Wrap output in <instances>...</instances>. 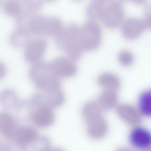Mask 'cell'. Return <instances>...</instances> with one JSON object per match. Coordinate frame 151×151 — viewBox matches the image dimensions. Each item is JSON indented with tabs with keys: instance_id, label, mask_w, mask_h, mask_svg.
<instances>
[{
	"instance_id": "3957f363",
	"label": "cell",
	"mask_w": 151,
	"mask_h": 151,
	"mask_svg": "<svg viewBox=\"0 0 151 151\" xmlns=\"http://www.w3.org/2000/svg\"><path fill=\"white\" fill-rule=\"evenodd\" d=\"M81 32L84 50H93L99 46L101 37L99 26L96 21L89 20L81 27Z\"/></svg>"
},
{
	"instance_id": "30bf717a",
	"label": "cell",
	"mask_w": 151,
	"mask_h": 151,
	"mask_svg": "<svg viewBox=\"0 0 151 151\" xmlns=\"http://www.w3.org/2000/svg\"><path fill=\"white\" fill-rule=\"evenodd\" d=\"M129 139L132 145L138 149H147L151 146V133L142 127L133 129L130 133Z\"/></svg>"
},
{
	"instance_id": "7c38bea8",
	"label": "cell",
	"mask_w": 151,
	"mask_h": 151,
	"mask_svg": "<svg viewBox=\"0 0 151 151\" xmlns=\"http://www.w3.org/2000/svg\"><path fill=\"white\" fill-rule=\"evenodd\" d=\"M117 98L116 91L104 90L98 96L96 102L102 110L108 111L116 106Z\"/></svg>"
},
{
	"instance_id": "ac0fdd59",
	"label": "cell",
	"mask_w": 151,
	"mask_h": 151,
	"mask_svg": "<svg viewBox=\"0 0 151 151\" xmlns=\"http://www.w3.org/2000/svg\"><path fill=\"white\" fill-rule=\"evenodd\" d=\"M142 20L145 28L151 29V4H147L145 7Z\"/></svg>"
},
{
	"instance_id": "277c9868",
	"label": "cell",
	"mask_w": 151,
	"mask_h": 151,
	"mask_svg": "<svg viewBox=\"0 0 151 151\" xmlns=\"http://www.w3.org/2000/svg\"><path fill=\"white\" fill-rule=\"evenodd\" d=\"M124 13V7L121 2L117 1H106L101 20L106 26L115 27L122 22Z\"/></svg>"
},
{
	"instance_id": "5b68a950",
	"label": "cell",
	"mask_w": 151,
	"mask_h": 151,
	"mask_svg": "<svg viewBox=\"0 0 151 151\" xmlns=\"http://www.w3.org/2000/svg\"><path fill=\"white\" fill-rule=\"evenodd\" d=\"M32 109L31 112L30 118L36 126L45 128L51 125L55 119L53 108L45 104L30 106Z\"/></svg>"
},
{
	"instance_id": "7a4b0ae2",
	"label": "cell",
	"mask_w": 151,
	"mask_h": 151,
	"mask_svg": "<svg viewBox=\"0 0 151 151\" xmlns=\"http://www.w3.org/2000/svg\"><path fill=\"white\" fill-rule=\"evenodd\" d=\"M64 33V46L69 57L75 61L80 58L84 50L81 39V27L76 24H71Z\"/></svg>"
},
{
	"instance_id": "52a82bcc",
	"label": "cell",
	"mask_w": 151,
	"mask_h": 151,
	"mask_svg": "<svg viewBox=\"0 0 151 151\" xmlns=\"http://www.w3.org/2000/svg\"><path fill=\"white\" fill-rule=\"evenodd\" d=\"M38 137L34 128L29 126H20L12 141L17 146L24 148L32 145Z\"/></svg>"
},
{
	"instance_id": "d6986e66",
	"label": "cell",
	"mask_w": 151,
	"mask_h": 151,
	"mask_svg": "<svg viewBox=\"0 0 151 151\" xmlns=\"http://www.w3.org/2000/svg\"><path fill=\"white\" fill-rule=\"evenodd\" d=\"M43 151H65L63 149L58 147H51L50 146L46 148Z\"/></svg>"
},
{
	"instance_id": "9a60e30c",
	"label": "cell",
	"mask_w": 151,
	"mask_h": 151,
	"mask_svg": "<svg viewBox=\"0 0 151 151\" xmlns=\"http://www.w3.org/2000/svg\"><path fill=\"white\" fill-rule=\"evenodd\" d=\"M106 1L96 0L91 2L87 7L86 14L90 20L96 21L101 19Z\"/></svg>"
},
{
	"instance_id": "8fae6325",
	"label": "cell",
	"mask_w": 151,
	"mask_h": 151,
	"mask_svg": "<svg viewBox=\"0 0 151 151\" xmlns=\"http://www.w3.org/2000/svg\"><path fill=\"white\" fill-rule=\"evenodd\" d=\"M13 116L7 112L0 115V130L6 137L12 139L19 127Z\"/></svg>"
},
{
	"instance_id": "2e32d148",
	"label": "cell",
	"mask_w": 151,
	"mask_h": 151,
	"mask_svg": "<svg viewBox=\"0 0 151 151\" xmlns=\"http://www.w3.org/2000/svg\"><path fill=\"white\" fill-rule=\"evenodd\" d=\"M139 108L142 113L147 116H151V90L142 94L139 99Z\"/></svg>"
},
{
	"instance_id": "6da1fadb",
	"label": "cell",
	"mask_w": 151,
	"mask_h": 151,
	"mask_svg": "<svg viewBox=\"0 0 151 151\" xmlns=\"http://www.w3.org/2000/svg\"><path fill=\"white\" fill-rule=\"evenodd\" d=\"M30 78L41 93H49L61 90L59 78L50 67L38 65L32 68L29 73Z\"/></svg>"
},
{
	"instance_id": "ba28073f",
	"label": "cell",
	"mask_w": 151,
	"mask_h": 151,
	"mask_svg": "<svg viewBox=\"0 0 151 151\" xmlns=\"http://www.w3.org/2000/svg\"><path fill=\"white\" fill-rule=\"evenodd\" d=\"M145 28L142 19L135 17L128 18L123 22L121 31L123 35L126 38H135L142 32Z\"/></svg>"
},
{
	"instance_id": "e0dca14e",
	"label": "cell",
	"mask_w": 151,
	"mask_h": 151,
	"mask_svg": "<svg viewBox=\"0 0 151 151\" xmlns=\"http://www.w3.org/2000/svg\"><path fill=\"white\" fill-rule=\"evenodd\" d=\"M119 61L123 65H128L133 61L134 56L131 52L127 50H123L120 51L118 56Z\"/></svg>"
},
{
	"instance_id": "4fadbf2b",
	"label": "cell",
	"mask_w": 151,
	"mask_h": 151,
	"mask_svg": "<svg viewBox=\"0 0 151 151\" xmlns=\"http://www.w3.org/2000/svg\"><path fill=\"white\" fill-rule=\"evenodd\" d=\"M0 100L2 105L7 108H17L22 105V102L17 93L10 89H5L2 91Z\"/></svg>"
},
{
	"instance_id": "9c48e42d",
	"label": "cell",
	"mask_w": 151,
	"mask_h": 151,
	"mask_svg": "<svg viewBox=\"0 0 151 151\" xmlns=\"http://www.w3.org/2000/svg\"><path fill=\"white\" fill-rule=\"evenodd\" d=\"M50 68L59 78H69L76 73L77 67L75 60L69 57L61 59L53 64Z\"/></svg>"
},
{
	"instance_id": "5bb4252c",
	"label": "cell",
	"mask_w": 151,
	"mask_h": 151,
	"mask_svg": "<svg viewBox=\"0 0 151 151\" xmlns=\"http://www.w3.org/2000/svg\"><path fill=\"white\" fill-rule=\"evenodd\" d=\"M98 82L105 90L116 91L120 85L118 77L110 73H104L100 75L98 78Z\"/></svg>"
},
{
	"instance_id": "8992f818",
	"label": "cell",
	"mask_w": 151,
	"mask_h": 151,
	"mask_svg": "<svg viewBox=\"0 0 151 151\" xmlns=\"http://www.w3.org/2000/svg\"><path fill=\"white\" fill-rule=\"evenodd\" d=\"M85 122L87 124V134L92 138L99 139L104 137L106 134L108 126L102 114L93 116Z\"/></svg>"
}]
</instances>
